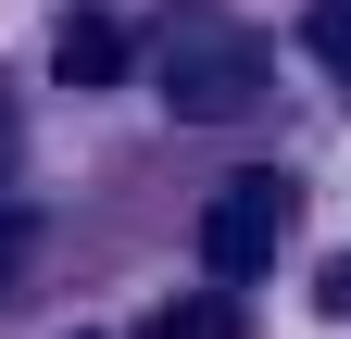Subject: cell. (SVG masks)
<instances>
[{
	"label": "cell",
	"mask_w": 351,
	"mask_h": 339,
	"mask_svg": "<svg viewBox=\"0 0 351 339\" xmlns=\"http://www.w3.org/2000/svg\"><path fill=\"white\" fill-rule=\"evenodd\" d=\"M301 51L326 63V89L351 101V0H314V25H301Z\"/></svg>",
	"instance_id": "277c9868"
},
{
	"label": "cell",
	"mask_w": 351,
	"mask_h": 339,
	"mask_svg": "<svg viewBox=\"0 0 351 339\" xmlns=\"http://www.w3.org/2000/svg\"><path fill=\"white\" fill-rule=\"evenodd\" d=\"M51 75H63V89H113V75H125V25L113 13H63L51 25Z\"/></svg>",
	"instance_id": "3957f363"
},
{
	"label": "cell",
	"mask_w": 351,
	"mask_h": 339,
	"mask_svg": "<svg viewBox=\"0 0 351 339\" xmlns=\"http://www.w3.org/2000/svg\"><path fill=\"white\" fill-rule=\"evenodd\" d=\"M263 101V38L251 25H176L163 38V113H189V126H239Z\"/></svg>",
	"instance_id": "6da1fadb"
},
{
	"label": "cell",
	"mask_w": 351,
	"mask_h": 339,
	"mask_svg": "<svg viewBox=\"0 0 351 339\" xmlns=\"http://www.w3.org/2000/svg\"><path fill=\"white\" fill-rule=\"evenodd\" d=\"M326 302H339V314H351V251H339V264H326Z\"/></svg>",
	"instance_id": "8992f818"
},
{
	"label": "cell",
	"mask_w": 351,
	"mask_h": 339,
	"mask_svg": "<svg viewBox=\"0 0 351 339\" xmlns=\"http://www.w3.org/2000/svg\"><path fill=\"white\" fill-rule=\"evenodd\" d=\"M276 239H289V176H239V189L201 214V264L239 289V277H263V264H276Z\"/></svg>",
	"instance_id": "7a4b0ae2"
},
{
	"label": "cell",
	"mask_w": 351,
	"mask_h": 339,
	"mask_svg": "<svg viewBox=\"0 0 351 339\" xmlns=\"http://www.w3.org/2000/svg\"><path fill=\"white\" fill-rule=\"evenodd\" d=\"M0 151H13V113H0Z\"/></svg>",
	"instance_id": "52a82bcc"
},
{
	"label": "cell",
	"mask_w": 351,
	"mask_h": 339,
	"mask_svg": "<svg viewBox=\"0 0 351 339\" xmlns=\"http://www.w3.org/2000/svg\"><path fill=\"white\" fill-rule=\"evenodd\" d=\"M151 339H239V314H226V302H176Z\"/></svg>",
	"instance_id": "5b68a950"
}]
</instances>
